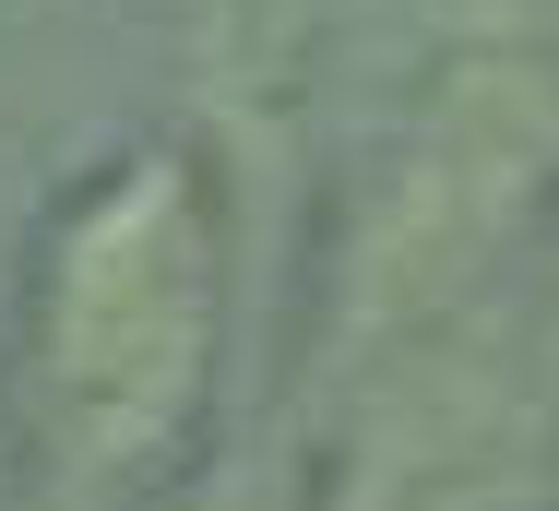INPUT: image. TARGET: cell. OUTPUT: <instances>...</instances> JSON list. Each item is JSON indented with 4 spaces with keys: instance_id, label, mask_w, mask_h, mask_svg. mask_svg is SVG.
Masks as SVG:
<instances>
[{
    "instance_id": "cell-1",
    "label": "cell",
    "mask_w": 559,
    "mask_h": 511,
    "mask_svg": "<svg viewBox=\"0 0 559 511\" xmlns=\"http://www.w3.org/2000/svg\"><path fill=\"white\" fill-rule=\"evenodd\" d=\"M215 321H226V250L215 203L179 155H119L84 179L72 214L36 250L24 298V405L60 476L119 488L179 452L215 381Z\"/></svg>"
}]
</instances>
